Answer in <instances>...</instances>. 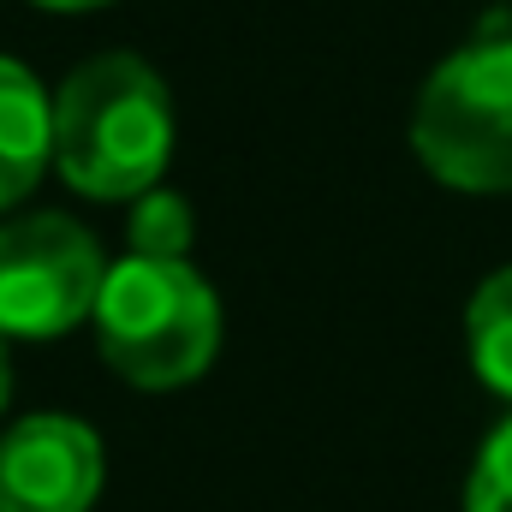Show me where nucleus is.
Instances as JSON below:
<instances>
[{
    "label": "nucleus",
    "instance_id": "9d476101",
    "mask_svg": "<svg viewBox=\"0 0 512 512\" xmlns=\"http://www.w3.org/2000/svg\"><path fill=\"white\" fill-rule=\"evenodd\" d=\"M30 6H48V12H90V6H108V0H30Z\"/></svg>",
    "mask_w": 512,
    "mask_h": 512
},
{
    "label": "nucleus",
    "instance_id": "423d86ee",
    "mask_svg": "<svg viewBox=\"0 0 512 512\" xmlns=\"http://www.w3.org/2000/svg\"><path fill=\"white\" fill-rule=\"evenodd\" d=\"M54 161V96H42L36 72L0 54V209L24 203Z\"/></svg>",
    "mask_w": 512,
    "mask_h": 512
},
{
    "label": "nucleus",
    "instance_id": "9b49d317",
    "mask_svg": "<svg viewBox=\"0 0 512 512\" xmlns=\"http://www.w3.org/2000/svg\"><path fill=\"white\" fill-rule=\"evenodd\" d=\"M6 399H12V364H6V346H0V411H6Z\"/></svg>",
    "mask_w": 512,
    "mask_h": 512
},
{
    "label": "nucleus",
    "instance_id": "f257e3e1",
    "mask_svg": "<svg viewBox=\"0 0 512 512\" xmlns=\"http://www.w3.org/2000/svg\"><path fill=\"white\" fill-rule=\"evenodd\" d=\"M173 161V96L137 54H96L54 90V167L72 191L137 203Z\"/></svg>",
    "mask_w": 512,
    "mask_h": 512
},
{
    "label": "nucleus",
    "instance_id": "6e6552de",
    "mask_svg": "<svg viewBox=\"0 0 512 512\" xmlns=\"http://www.w3.org/2000/svg\"><path fill=\"white\" fill-rule=\"evenodd\" d=\"M191 251V203L167 185L143 191L131 203V256H161V262H179Z\"/></svg>",
    "mask_w": 512,
    "mask_h": 512
},
{
    "label": "nucleus",
    "instance_id": "1a4fd4ad",
    "mask_svg": "<svg viewBox=\"0 0 512 512\" xmlns=\"http://www.w3.org/2000/svg\"><path fill=\"white\" fill-rule=\"evenodd\" d=\"M465 512H512V417L483 441V453L471 465Z\"/></svg>",
    "mask_w": 512,
    "mask_h": 512
},
{
    "label": "nucleus",
    "instance_id": "f03ea898",
    "mask_svg": "<svg viewBox=\"0 0 512 512\" xmlns=\"http://www.w3.org/2000/svg\"><path fill=\"white\" fill-rule=\"evenodd\" d=\"M90 322L102 358L149 393L197 382L221 346V304L185 256H120L102 280Z\"/></svg>",
    "mask_w": 512,
    "mask_h": 512
},
{
    "label": "nucleus",
    "instance_id": "7ed1b4c3",
    "mask_svg": "<svg viewBox=\"0 0 512 512\" xmlns=\"http://www.w3.org/2000/svg\"><path fill=\"white\" fill-rule=\"evenodd\" d=\"M417 161L471 197L512 191V36L441 60L411 108Z\"/></svg>",
    "mask_w": 512,
    "mask_h": 512
},
{
    "label": "nucleus",
    "instance_id": "20e7f679",
    "mask_svg": "<svg viewBox=\"0 0 512 512\" xmlns=\"http://www.w3.org/2000/svg\"><path fill=\"white\" fill-rule=\"evenodd\" d=\"M108 262L72 215H18L0 227V334L54 340L96 316Z\"/></svg>",
    "mask_w": 512,
    "mask_h": 512
},
{
    "label": "nucleus",
    "instance_id": "0eeeda50",
    "mask_svg": "<svg viewBox=\"0 0 512 512\" xmlns=\"http://www.w3.org/2000/svg\"><path fill=\"white\" fill-rule=\"evenodd\" d=\"M465 346H471V370L483 376V387L512 399V268H495L471 292Z\"/></svg>",
    "mask_w": 512,
    "mask_h": 512
},
{
    "label": "nucleus",
    "instance_id": "39448f33",
    "mask_svg": "<svg viewBox=\"0 0 512 512\" xmlns=\"http://www.w3.org/2000/svg\"><path fill=\"white\" fill-rule=\"evenodd\" d=\"M102 495V441L90 423L42 411L0 435V512H90Z\"/></svg>",
    "mask_w": 512,
    "mask_h": 512
}]
</instances>
